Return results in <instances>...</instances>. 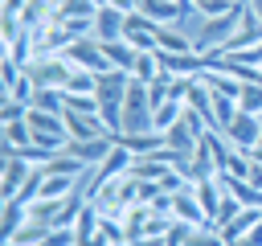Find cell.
Wrapping results in <instances>:
<instances>
[{"label": "cell", "mask_w": 262, "mask_h": 246, "mask_svg": "<svg viewBox=\"0 0 262 246\" xmlns=\"http://www.w3.org/2000/svg\"><path fill=\"white\" fill-rule=\"evenodd\" d=\"M33 168H37V164H29L25 156L8 152V156H4V164H0V201H12V197H16V193L29 184Z\"/></svg>", "instance_id": "5b68a950"}, {"label": "cell", "mask_w": 262, "mask_h": 246, "mask_svg": "<svg viewBox=\"0 0 262 246\" xmlns=\"http://www.w3.org/2000/svg\"><path fill=\"white\" fill-rule=\"evenodd\" d=\"M123 29H127V12L102 4L94 12V41H123Z\"/></svg>", "instance_id": "9c48e42d"}, {"label": "cell", "mask_w": 262, "mask_h": 246, "mask_svg": "<svg viewBox=\"0 0 262 246\" xmlns=\"http://www.w3.org/2000/svg\"><path fill=\"white\" fill-rule=\"evenodd\" d=\"M246 4H250V8H254V16L262 20V0H246Z\"/></svg>", "instance_id": "1f68e13d"}, {"label": "cell", "mask_w": 262, "mask_h": 246, "mask_svg": "<svg viewBox=\"0 0 262 246\" xmlns=\"http://www.w3.org/2000/svg\"><path fill=\"white\" fill-rule=\"evenodd\" d=\"M98 45H102V53L111 57V66H115V70H127V74L135 70V61H139V49H131L127 41H98Z\"/></svg>", "instance_id": "d6986e66"}, {"label": "cell", "mask_w": 262, "mask_h": 246, "mask_svg": "<svg viewBox=\"0 0 262 246\" xmlns=\"http://www.w3.org/2000/svg\"><path fill=\"white\" fill-rule=\"evenodd\" d=\"M41 246H78V238H74V225H53V230H49V238H45Z\"/></svg>", "instance_id": "f1b7e54d"}, {"label": "cell", "mask_w": 262, "mask_h": 246, "mask_svg": "<svg viewBox=\"0 0 262 246\" xmlns=\"http://www.w3.org/2000/svg\"><path fill=\"white\" fill-rule=\"evenodd\" d=\"M180 115H184V102H164V107H156V131H168L172 123H180Z\"/></svg>", "instance_id": "484cf974"}, {"label": "cell", "mask_w": 262, "mask_h": 246, "mask_svg": "<svg viewBox=\"0 0 262 246\" xmlns=\"http://www.w3.org/2000/svg\"><path fill=\"white\" fill-rule=\"evenodd\" d=\"M111 148H115V135H111V131H106V135H94V139H70V144H66V152L78 156L86 168H98V164L111 156Z\"/></svg>", "instance_id": "ba28073f"}, {"label": "cell", "mask_w": 262, "mask_h": 246, "mask_svg": "<svg viewBox=\"0 0 262 246\" xmlns=\"http://www.w3.org/2000/svg\"><path fill=\"white\" fill-rule=\"evenodd\" d=\"M242 12H246V4H237V8L225 12V16H196L192 49H196V53H217V49H225V45L233 41V33L242 29Z\"/></svg>", "instance_id": "6da1fadb"}, {"label": "cell", "mask_w": 262, "mask_h": 246, "mask_svg": "<svg viewBox=\"0 0 262 246\" xmlns=\"http://www.w3.org/2000/svg\"><path fill=\"white\" fill-rule=\"evenodd\" d=\"M131 168H135V156H131V152H127V148H123V144L115 139L111 156H106V160H102L98 168H90V172L82 176V193H86V201H94V197H98V193H102L106 184L123 180V176H127Z\"/></svg>", "instance_id": "3957f363"}, {"label": "cell", "mask_w": 262, "mask_h": 246, "mask_svg": "<svg viewBox=\"0 0 262 246\" xmlns=\"http://www.w3.org/2000/svg\"><path fill=\"white\" fill-rule=\"evenodd\" d=\"M258 221H262V209H250V205H246V209H242V213H237L233 221H225V225H221L217 234H221L225 242H237V238H246V234H250V230H254Z\"/></svg>", "instance_id": "ac0fdd59"}, {"label": "cell", "mask_w": 262, "mask_h": 246, "mask_svg": "<svg viewBox=\"0 0 262 246\" xmlns=\"http://www.w3.org/2000/svg\"><path fill=\"white\" fill-rule=\"evenodd\" d=\"M4 246H20V242H4Z\"/></svg>", "instance_id": "836d02e7"}, {"label": "cell", "mask_w": 262, "mask_h": 246, "mask_svg": "<svg viewBox=\"0 0 262 246\" xmlns=\"http://www.w3.org/2000/svg\"><path fill=\"white\" fill-rule=\"evenodd\" d=\"M20 119H29V107L4 98V102H0V123H20Z\"/></svg>", "instance_id": "83f0119b"}, {"label": "cell", "mask_w": 262, "mask_h": 246, "mask_svg": "<svg viewBox=\"0 0 262 246\" xmlns=\"http://www.w3.org/2000/svg\"><path fill=\"white\" fill-rule=\"evenodd\" d=\"M135 160H143V156H156V152H164L168 148V139H164V131H147V135H115Z\"/></svg>", "instance_id": "4fadbf2b"}, {"label": "cell", "mask_w": 262, "mask_h": 246, "mask_svg": "<svg viewBox=\"0 0 262 246\" xmlns=\"http://www.w3.org/2000/svg\"><path fill=\"white\" fill-rule=\"evenodd\" d=\"M66 94V111H82V115H98V98L94 94H70V90H61Z\"/></svg>", "instance_id": "4316f807"}, {"label": "cell", "mask_w": 262, "mask_h": 246, "mask_svg": "<svg viewBox=\"0 0 262 246\" xmlns=\"http://www.w3.org/2000/svg\"><path fill=\"white\" fill-rule=\"evenodd\" d=\"M237 111L246 115H262V82H246L237 94Z\"/></svg>", "instance_id": "7402d4cb"}, {"label": "cell", "mask_w": 262, "mask_h": 246, "mask_svg": "<svg viewBox=\"0 0 262 246\" xmlns=\"http://www.w3.org/2000/svg\"><path fill=\"white\" fill-rule=\"evenodd\" d=\"M233 148H242V152H254L258 144H262V115H246V111H237V119L221 131Z\"/></svg>", "instance_id": "8992f818"}, {"label": "cell", "mask_w": 262, "mask_h": 246, "mask_svg": "<svg viewBox=\"0 0 262 246\" xmlns=\"http://www.w3.org/2000/svg\"><path fill=\"white\" fill-rule=\"evenodd\" d=\"M229 246H262V221H258L246 238H237V242H229Z\"/></svg>", "instance_id": "f546056e"}, {"label": "cell", "mask_w": 262, "mask_h": 246, "mask_svg": "<svg viewBox=\"0 0 262 246\" xmlns=\"http://www.w3.org/2000/svg\"><path fill=\"white\" fill-rule=\"evenodd\" d=\"M168 172H172V152H168V148L156 152V156L135 160V168H131V176H139V180H164Z\"/></svg>", "instance_id": "5bb4252c"}, {"label": "cell", "mask_w": 262, "mask_h": 246, "mask_svg": "<svg viewBox=\"0 0 262 246\" xmlns=\"http://www.w3.org/2000/svg\"><path fill=\"white\" fill-rule=\"evenodd\" d=\"M237 4H246V0H196L192 8H196V16H225V12H233Z\"/></svg>", "instance_id": "cb8c5ba5"}, {"label": "cell", "mask_w": 262, "mask_h": 246, "mask_svg": "<svg viewBox=\"0 0 262 246\" xmlns=\"http://www.w3.org/2000/svg\"><path fill=\"white\" fill-rule=\"evenodd\" d=\"M61 90H70V94H94V90H98V74H90V70H78V66H74Z\"/></svg>", "instance_id": "44dd1931"}, {"label": "cell", "mask_w": 262, "mask_h": 246, "mask_svg": "<svg viewBox=\"0 0 262 246\" xmlns=\"http://www.w3.org/2000/svg\"><path fill=\"white\" fill-rule=\"evenodd\" d=\"M33 107L37 111H49V115H66V94L61 90H37L33 94Z\"/></svg>", "instance_id": "603a6c76"}, {"label": "cell", "mask_w": 262, "mask_h": 246, "mask_svg": "<svg viewBox=\"0 0 262 246\" xmlns=\"http://www.w3.org/2000/svg\"><path fill=\"white\" fill-rule=\"evenodd\" d=\"M111 8H119V12H135L139 8V0H106Z\"/></svg>", "instance_id": "4dcf8cb0"}, {"label": "cell", "mask_w": 262, "mask_h": 246, "mask_svg": "<svg viewBox=\"0 0 262 246\" xmlns=\"http://www.w3.org/2000/svg\"><path fill=\"white\" fill-rule=\"evenodd\" d=\"M66 131H70V139H94V135H106V123H102V115L66 111ZM111 135H115V131H111Z\"/></svg>", "instance_id": "30bf717a"}, {"label": "cell", "mask_w": 262, "mask_h": 246, "mask_svg": "<svg viewBox=\"0 0 262 246\" xmlns=\"http://www.w3.org/2000/svg\"><path fill=\"white\" fill-rule=\"evenodd\" d=\"M33 144V127H29V119H20V123H4V152H25Z\"/></svg>", "instance_id": "ffe728a7"}, {"label": "cell", "mask_w": 262, "mask_h": 246, "mask_svg": "<svg viewBox=\"0 0 262 246\" xmlns=\"http://www.w3.org/2000/svg\"><path fill=\"white\" fill-rule=\"evenodd\" d=\"M176 4H180V0H176Z\"/></svg>", "instance_id": "e575fe53"}, {"label": "cell", "mask_w": 262, "mask_h": 246, "mask_svg": "<svg viewBox=\"0 0 262 246\" xmlns=\"http://www.w3.org/2000/svg\"><path fill=\"white\" fill-rule=\"evenodd\" d=\"M98 221H102L98 205L86 201L82 213H78V221H74V238H78V246H94V238H98Z\"/></svg>", "instance_id": "2e32d148"}, {"label": "cell", "mask_w": 262, "mask_h": 246, "mask_svg": "<svg viewBox=\"0 0 262 246\" xmlns=\"http://www.w3.org/2000/svg\"><path fill=\"white\" fill-rule=\"evenodd\" d=\"M70 70H74V61L66 53H49V57H37L33 66H25V74L33 78L37 90H61L66 78H70Z\"/></svg>", "instance_id": "277c9868"}, {"label": "cell", "mask_w": 262, "mask_h": 246, "mask_svg": "<svg viewBox=\"0 0 262 246\" xmlns=\"http://www.w3.org/2000/svg\"><path fill=\"white\" fill-rule=\"evenodd\" d=\"M29 217H33V213H29V205H25V201H16V197H12V201H0V238H4V242H12V238H16V230H20Z\"/></svg>", "instance_id": "8fae6325"}, {"label": "cell", "mask_w": 262, "mask_h": 246, "mask_svg": "<svg viewBox=\"0 0 262 246\" xmlns=\"http://www.w3.org/2000/svg\"><path fill=\"white\" fill-rule=\"evenodd\" d=\"M192 193H196L201 209H205V213H209V221H213V217H217V209H221V197H225L221 180H217V176H209V180H196V184H192Z\"/></svg>", "instance_id": "e0dca14e"}, {"label": "cell", "mask_w": 262, "mask_h": 246, "mask_svg": "<svg viewBox=\"0 0 262 246\" xmlns=\"http://www.w3.org/2000/svg\"><path fill=\"white\" fill-rule=\"evenodd\" d=\"M131 78H139V82H156V78H160V61H156V53H139Z\"/></svg>", "instance_id": "d4e9b609"}, {"label": "cell", "mask_w": 262, "mask_h": 246, "mask_svg": "<svg viewBox=\"0 0 262 246\" xmlns=\"http://www.w3.org/2000/svg\"><path fill=\"white\" fill-rule=\"evenodd\" d=\"M156 49L160 53H188L192 33H184L180 25H156Z\"/></svg>", "instance_id": "7c38bea8"}, {"label": "cell", "mask_w": 262, "mask_h": 246, "mask_svg": "<svg viewBox=\"0 0 262 246\" xmlns=\"http://www.w3.org/2000/svg\"><path fill=\"white\" fill-rule=\"evenodd\" d=\"M66 57H70L78 70H90V74H106V70H115V66H111V57L102 53V45H98L94 37H86V41H74V45L66 49Z\"/></svg>", "instance_id": "52a82bcc"}, {"label": "cell", "mask_w": 262, "mask_h": 246, "mask_svg": "<svg viewBox=\"0 0 262 246\" xmlns=\"http://www.w3.org/2000/svg\"><path fill=\"white\" fill-rule=\"evenodd\" d=\"M74 189H82V180H74V176H61V172H49V168H45L37 201H61V197H70Z\"/></svg>", "instance_id": "9a60e30c"}, {"label": "cell", "mask_w": 262, "mask_h": 246, "mask_svg": "<svg viewBox=\"0 0 262 246\" xmlns=\"http://www.w3.org/2000/svg\"><path fill=\"white\" fill-rule=\"evenodd\" d=\"M94 4H98V8H102V4H106V0H94Z\"/></svg>", "instance_id": "d6a6232c"}, {"label": "cell", "mask_w": 262, "mask_h": 246, "mask_svg": "<svg viewBox=\"0 0 262 246\" xmlns=\"http://www.w3.org/2000/svg\"><path fill=\"white\" fill-rule=\"evenodd\" d=\"M127 86H131V74H127V70H106V74H98V90H94L98 115H102L106 131H115V135H119V127H123V98H127Z\"/></svg>", "instance_id": "7a4b0ae2"}]
</instances>
